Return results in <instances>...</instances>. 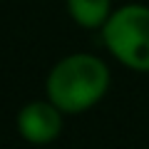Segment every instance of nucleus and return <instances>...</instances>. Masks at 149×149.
<instances>
[{
  "mask_svg": "<svg viewBox=\"0 0 149 149\" xmlns=\"http://www.w3.org/2000/svg\"><path fill=\"white\" fill-rule=\"evenodd\" d=\"M112 85L109 65L92 52H70L50 67L45 97L65 114H82L104 100Z\"/></svg>",
  "mask_w": 149,
  "mask_h": 149,
  "instance_id": "f257e3e1",
  "label": "nucleus"
},
{
  "mask_svg": "<svg viewBox=\"0 0 149 149\" xmlns=\"http://www.w3.org/2000/svg\"><path fill=\"white\" fill-rule=\"evenodd\" d=\"M100 35L107 52L122 67L149 72V5L124 3L114 8Z\"/></svg>",
  "mask_w": 149,
  "mask_h": 149,
  "instance_id": "f03ea898",
  "label": "nucleus"
},
{
  "mask_svg": "<svg viewBox=\"0 0 149 149\" xmlns=\"http://www.w3.org/2000/svg\"><path fill=\"white\" fill-rule=\"evenodd\" d=\"M70 20L82 30H102L109 15L114 13L112 0H65Z\"/></svg>",
  "mask_w": 149,
  "mask_h": 149,
  "instance_id": "20e7f679",
  "label": "nucleus"
},
{
  "mask_svg": "<svg viewBox=\"0 0 149 149\" xmlns=\"http://www.w3.org/2000/svg\"><path fill=\"white\" fill-rule=\"evenodd\" d=\"M62 117L65 112L45 97V100H32L22 104L15 124L25 142L35 144V147H45L62 134V124H65Z\"/></svg>",
  "mask_w": 149,
  "mask_h": 149,
  "instance_id": "7ed1b4c3",
  "label": "nucleus"
}]
</instances>
